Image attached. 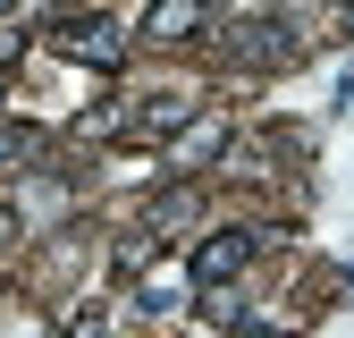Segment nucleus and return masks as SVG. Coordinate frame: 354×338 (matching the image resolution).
<instances>
[{"instance_id": "39448f33", "label": "nucleus", "mask_w": 354, "mask_h": 338, "mask_svg": "<svg viewBox=\"0 0 354 338\" xmlns=\"http://www.w3.org/2000/svg\"><path fill=\"white\" fill-rule=\"evenodd\" d=\"M0 9H9V0H0Z\"/></svg>"}, {"instance_id": "f257e3e1", "label": "nucleus", "mask_w": 354, "mask_h": 338, "mask_svg": "<svg viewBox=\"0 0 354 338\" xmlns=\"http://www.w3.org/2000/svg\"><path fill=\"white\" fill-rule=\"evenodd\" d=\"M51 42H59L68 60H93V68H110V60H118V26H110V17H68Z\"/></svg>"}, {"instance_id": "20e7f679", "label": "nucleus", "mask_w": 354, "mask_h": 338, "mask_svg": "<svg viewBox=\"0 0 354 338\" xmlns=\"http://www.w3.org/2000/svg\"><path fill=\"white\" fill-rule=\"evenodd\" d=\"M219 144V118H203V127H186V144H177V169H194L203 152Z\"/></svg>"}, {"instance_id": "f03ea898", "label": "nucleus", "mask_w": 354, "mask_h": 338, "mask_svg": "<svg viewBox=\"0 0 354 338\" xmlns=\"http://www.w3.org/2000/svg\"><path fill=\"white\" fill-rule=\"evenodd\" d=\"M245 254H253V237H245V229H219V237H211V245L194 254V279H203V287L236 279V271H245Z\"/></svg>"}, {"instance_id": "7ed1b4c3", "label": "nucleus", "mask_w": 354, "mask_h": 338, "mask_svg": "<svg viewBox=\"0 0 354 338\" xmlns=\"http://www.w3.org/2000/svg\"><path fill=\"white\" fill-rule=\"evenodd\" d=\"M203 26H211L203 0H152V17H144V34H152V42H194Z\"/></svg>"}]
</instances>
